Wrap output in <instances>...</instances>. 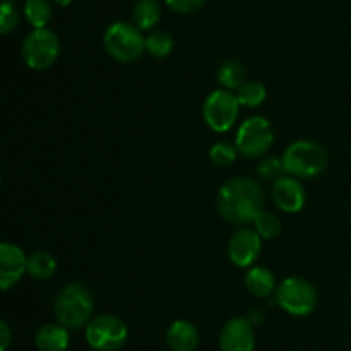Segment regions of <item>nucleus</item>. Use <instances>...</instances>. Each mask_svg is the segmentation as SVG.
I'll use <instances>...</instances> for the list:
<instances>
[{
  "mask_svg": "<svg viewBox=\"0 0 351 351\" xmlns=\"http://www.w3.org/2000/svg\"><path fill=\"white\" fill-rule=\"evenodd\" d=\"M264 192L256 180L233 177L216 192V208L225 221L237 226H249L264 211Z\"/></svg>",
  "mask_w": 351,
  "mask_h": 351,
  "instance_id": "obj_1",
  "label": "nucleus"
},
{
  "mask_svg": "<svg viewBox=\"0 0 351 351\" xmlns=\"http://www.w3.org/2000/svg\"><path fill=\"white\" fill-rule=\"evenodd\" d=\"M53 314L58 324L69 331H79L91 322L95 298L82 283H69L58 290L53 300Z\"/></svg>",
  "mask_w": 351,
  "mask_h": 351,
  "instance_id": "obj_2",
  "label": "nucleus"
},
{
  "mask_svg": "<svg viewBox=\"0 0 351 351\" xmlns=\"http://www.w3.org/2000/svg\"><path fill=\"white\" fill-rule=\"evenodd\" d=\"M285 173L298 180L321 177L329 165L328 151L319 143L300 139L291 143L281 154Z\"/></svg>",
  "mask_w": 351,
  "mask_h": 351,
  "instance_id": "obj_3",
  "label": "nucleus"
},
{
  "mask_svg": "<svg viewBox=\"0 0 351 351\" xmlns=\"http://www.w3.org/2000/svg\"><path fill=\"white\" fill-rule=\"evenodd\" d=\"M103 45L106 53L117 62L132 64L146 50V38L134 23L115 21L110 24L103 34Z\"/></svg>",
  "mask_w": 351,
  "mask_h": 351,
  "instance_id": "obj_4",
  "label": "nucleus"
},
{
  "mask_svg": "<svg viewBox=\"0 0 351 351\" xmlns=\"http://www.w3.org/2000/svg\"><path fill=\"white\" fill-rule=\"evenodd\" d=\"M278 307L293 317H307L317 307L315 287L300 276H290L278 285L274 291Z\"/></svg>",
  "mask_w": 351,
  "mask_h": 351,
  "instance_id": "obj_5",
  "label": "nucleus"
},
{
  "mask_svg": "<svg viewBox=\"0 0 351 351\" xmlns=\"http://www.w3.org/2000/svg\"><path fill=\"white\" fill-rule=\"evenodd\" d=\"M60 55V40L48 27L33 29L21 45V57L31 71H47Z\"/></svg>",
  "mask_w": 351,
  "mask_h": 351,
  "instance_id": "obj_6",
  "label": "nucleus"
},
{
  "mask_svg": "<svg viewBox=\"0 0 351 351\" xmlns=\"http://www.w3.org/2000/svg\"><path fill=\"white\" fill-rule=\"evenodd\" d=\"M274 143L273 123L266 117L254 115L243 120L235 134V146L245 158H261Z\"/></svg>",
  "mask_w": 351,
  "mask_h": 351,
  "instance_id": "obj_7",
  "label": "nucleus"
},
{
  "mask_svg": "<svg viewBox=\"0 0 351 351\" xmlns=\"http://www.w3.org/2000/svg\"><path fill=\"white\" fill-rule=\"evenodd\" d=\"M84 336L95 351H119L127 343L129 329L119 315L101 314L86 326Z\"/></svg>",
  "mask_w": 351,
  "mask_h": 351,
  "instance_id": "obj_8",
  "label": "nucleus"
},
{
  "mask_svg": "<svg viewBox=\"0 0 351 351\" xmlns=\"http://www.w3.org/2000/svg\"><path fill=\"white\" fill-rule=\"evenodd\" d=\"M240 113L237 95L228 89H215L208 95L202 105V119L206 125L216 134H225L233 129Z\"/></svg>",
  "mask_w": 351,
  "mask_h": 351,
  "instance_id": "obj_9",
  "label": "nucleus"
},
{
  "mask_svg": "<svg viewBox=\"0 0 351 351\" xmlns=\"http://www.w3.org/2000/svg\"><path fill=\"white\" fill-rule=\"evenodd\" d=\"M261 250H263V239L256 230L249 226H240L237 232H233L226 247L230 263L240 269L252 266L261 256Z\"/></svg>",
  "mask_w": 351,
  "mask_h": 351,
  "instance_id": "obj_10",
  "label": "nucleus"
},
{
  "mask_svg": "<svg viewBox=\"0 0 351 351\" xmlns=\"http://www.w3.org/2000/svg\"><path fill=\"white\" fill-rule=\"evenodd\" d=\"M27 257L16 243H0V290L9 291L19 283L27 273Z\"/></svg>",
  "mask_w": 351,
  "mask_h": 351,
  "instance_id": "obj_11",
  "label": "nucleus"
},
{
  "mask_svg": "<svg viewBox=\"0 0 351 351\" xmlns=\"http://www.w3.org/2000/svg\"><path fill=\"white\" fill-rule=\"evenodd\" d=\"M271 195H273L276 208L287 215L300 213L304 209L305 201H307V194H305L302 180L290 177V175H283L274 182L273 187H271Z\"/></svg>",
  "mask_w": 351,
  "mask_h": 351,
  "instance_id": "obj_12",
  "label": "nucleus"
},
{
  "mask_svg": "<svg viewBox=\"0 0 351 351\" xmlns=\"http://www.w3.org/2000/svg\"><path fill=\"white\" fill-rule=\"evenodd\" d=\"M254 348H256V335L249 319L233 317L223 326L219 332V350L254 351Z\"/></svg>",
  "mask_w": 351,
  "mask_h": 351,
  "instance_id": "obj_13",
  "label": "nucleus"
},
{
  "mask_svg": "<svg viewBox=\"0 0 351 351\" xmlns=\"http://www.w3.org/2000/svg\"><path fill=\"white\" fill-rule=\"evenodd\" d=\"M165 338L170 351H195L199 346L197 328L185 319L171 322Z\"/></svg>",
  "mask_w": 351,
  "mask_h": 351,
  "instance_id": "obj_14",
  "label": "nucleus"
},
{
  "mask_svg": "<svg viewBox=\"0 0 351 351\" xmlns=\"http://www.w3.org/2000/svg\"><path fill=\"white\" fill-rule=\"evenodd\" d=\"M69 345H71L69 329L58 322L45 324L34 336V346L38 351H67Z\"/></svg>",
  "mask_w": 351,
  "mask_h": 351,
  "instance_id": "obj_15",
  "label": "nucleus"
},
{
  "mask_svg": "<svg viewBox=\"0 0 351 351\" xmlns=\"http://www.w3.org/2000/svg\"><path fill=\"white\" fill-rule=\"evenodd\" d=\"M243 285H245V290L257 298H267L278 288L274 273L269 267L264 266L250 267L243 276Z\"/></svg>",
  "mask_w": 351,
  "mask_h": 351,
  "instance_id": "obj_16",
  "label": "nucleus"
},
{
  "mask_svg": "<svg viewBox=\"0 0 351 351\" xmlns=\"http://www.w3.org/2000/svg\"><path fill=\"white\" fill-rule=\"evenodd\" d=\"M218 82L223 89L228 91H239L247 82V69L239 60H225L216 72Z\"/></svg>",
  "mask_w": 351,
  "mask_h": 351,
  "instance_id": "obj_17",
  "label": "nucleus"
},
{
  "mask_svg": "<svg viewBox=\"0 0 351 351\" xmlns=\"http://www.w3.org/2000/svg\"><path fill=\"white\" fill-rule=\"evenodd\" d=\"M57 259L50 252H45V250H38V252H33L27 257V274L33 280H50L57 273Z\"/></svg>",
  "mask_w": 351,
  "mask_h": 351,
  "instance_id": "obj_18",
  "label": "nucleus"
},
{
  "mask_svg": "<svg viewBox=\"0 0 351 351\" xmlns=\"http://www.w3.org/2000/svg\"><path fill=\"white\" fill-rule=\"evenodd\" d=\"M161 17V5L158 0H137L132 9V21L141 31L156 26Z\"/></svg>",
  "mask_w": 351,
  "mask_h": 351,
  "instance_id": "obj_19",
  "label": "nucleus"
},
{
  "mask_svg": "<svg viewBox=\"0 0 351 351\" xmlns=\"http://www.w3.org/2000/svg\"><path fill=\"white\" fill-rule=\"evenodd\" d=\"M267 98V89L263 82L247 81L242 88L237 91V99L243 108H257L263 105Z\"/></svg>",
  "mask_w": 351,
  "mask_h": 351,
  "instance_id": "obj_20",
  "label": "nucleus"
},
{
  "mask_svg": "<svg viewBox=\"0 0 351 351\" xmlns=\"http://www.w3.org/2000/svg\"><path fill=\"white\" fill-rule=\"evenodd\" d=\"M24 16H26L27 23L34 29L47 27L48 21L51 17L50 2L48 0H26V3H24Z\"/></svg>",
  "mask_w": 351,
  "mask_h": 351,
  "instance_id": "obj_21",
  "label": "nucleus"
},
{
  "mask_svg": "<svg viewBox=\"0 0 351 351\" xmlns=\"http://www.w3.org/2000/svg\"><path fill=\"white\" fill-rule=\"evenodd\" d=\"M254 230L259 233L261 239L273 240L281 235L283 223H281V219L278 218L274 213L264 209V211H261L259 215H257V218L254 219Z\"/></svg>",
  "mask_w": 351,
  "mask_h": 351,
  "instance_id": "obj_22",
  "label": "nucleus"
},
{
  "mask_svg": "<svg viewBox=\"0 0 351 351\" xmlns=\"http://www.w3.org/2000/svg\"><path fill=\"white\" fill-rule=\"evenodd\" d=\"M173 36L168 31L158 29L153 31L149 36L146 38V51L156 58H165L171 53L173 50Z\"/></svg>",
  "mask_w": 351,
  "mask_h": 351,
  "instance_id": "obj_23",
  "label": "nucleus"
},
{
  "mask_svg": "<svg viewBox=\"0 0 351 351\" xmlns=\"http://www.w3.org/2000/svg\"><path fill=\"white\" fill-rule=\"evenodd\" d=\"M239 149H237L235 143H228V141H218L209 149V160L213 161L215 167L225 168L230 167L233 161L239 156Z\"/></svg>",
  "mask_w": 351,
  "mask_h": 351,
  "instance_id": "obj_24",
  "label": "nucleus"
},
{
  "mask_svg": "<svg viewBox=\"0 0 351 351\" xmlns=\"http://www.w3.org/2000/svg\"><path fill=\"white\" fill-rule=\"evenodd\" d=\"M256 173H257V177L261 178V180L271 182V184H274L278 178H281L283 175H287V173H285L283 160H281V158H278V156L263 158V160L257 163Z\"/></svg>",
  "mask_w": 351,
  "mask_h": 351,
  "instance_id": "obj_25",
  "label": "nucleus"
},
{
  "mask_svg": "<svg viewBox=\"0 0 351 351\" xmlns=\"http://www.w3.org/2000/svg\"><path fill=\"white\" fill-rule=\"evenodd\" d=\"M17 24H19V10L12 2L3 0L2 12H0V31H2V34H7L16 29Z\"/></svg>",
  "mask_w": 351,
  "mask_h": 351,
  "instance_id": "obj_26",
  "label": "nucleus"
},
{
  "mask_svg": "<svg viewBox=\"0 0 351 351\" xmlns=\"http://www.w3.org/2000/svg\"><path fill=\"white\" fill-rule=\"evenodd\" d=\"M167 5L170 7L171 10L178 14H189V12H194L197 10L206 0H165Z\"/></svg>",
  "mask_w": 351,
  "mask_h": 351,
  "instance_id": "obj_27",
  "label": "nucleus"
},
{
  "mask_svg": "<svg viewBox=\"0 0 351 351\" xmlns=\"http://www.w3.org/2000/svg\"><path fill=\"white\" fill-rule=\"evenodd\" d=\"M12 341V331L5 321H0V351H7Z\"/></svg>",
  "mask_w": 351,
  "mask_h": 351,
  "instance_id": "obj_28",
  "label": "nucleus"
}]
</instances>
